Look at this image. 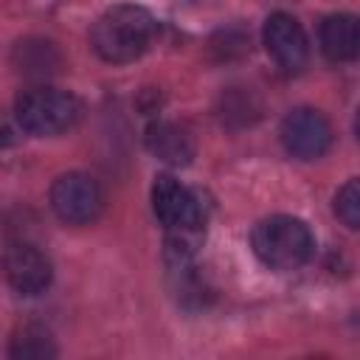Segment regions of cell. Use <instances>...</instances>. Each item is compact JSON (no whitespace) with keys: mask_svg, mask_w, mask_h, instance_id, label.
<instances>
[{"mask_svg":"<svg viewBox=\"0 0 360 360\" xmlns=\"http://www.w3.org/2000/svg\"><path fill=\"white\" fill-rule=\"evenodd\" d=\"M152 208L160 225L169 231L172 253L188 256L205 228V208L197 191H191L172 174H158L152 186Z\"/></svg>","mask_w":360,"mask_h":360,"instance_id":"1","label":"cell"},{"mask_svg":"<svg viewBox=\"0 0 360 360\" xmlns=\"http://www.w3.org/2000/svg\"><path fill=\"white\" fill-rule=\"evenodd\" d=\"M155 37V17L132 3L107 8L93 25V48L104 62H135Z\"/></svg>","mask_w":360,"mask_h":360,"instance_id":"2","label":"cell"},{"mask_svg":"<svg viewBox=\"0 0 360 360\" xmlns=\"http://www.w3.org/2000/svg\"><path fill=\"white\" fill-rule=\"evenodd\" d=\"M253 250L267 267L298 270L312 259L315 239L304 219L290 214H276L253 228Z\"/></svg>","mask_w":360,"mask_h":360,"instance_id":"3","label":"cell"},{"mask_svg":"<svg viewBox=\"0 0 360 360\" xmlns=\"http://www.w3.org/2000/svg\"><path fill=\"white\" fill-rule=\"evenodd\" d=\"M14 115L17 124L31 135H59L76 127L82 118V101L70 90L39 84L17 96Z\"/></svg>","mask_w":360,"mask_h":360,"instance_id":"4","label":"cell"},{"mask_svg":"<svg viewBox=\"0 0 360 360\" xmlns=\"http://www.w3.org/2000/svg\"><path fill=\"white\" fill-rule=\"evenodd\" d=\"M51 208L68 225H90L104 208L101 186L84 172H68L51 186Z\"/></svg>","mask_w":360,"mask_h":360,"instance_id":"5","label":"cell"},{"mask_svg":"<svg viewBox=\"0 0 360 360\" xmlns=\"http://www.w3.org/2000/svg\"><path fill=\"white\" fill-rule=\"evenodd\" d=\"M281 143L298 160H318L332 146V124L321 110L298 107L281 121Z\"/></svg>","mask_w":360,"mask_h":360,"instance_id":"6","label":"cell"},{"mask_svg":"<svg viewBox=\"0 0 360 360\" xmlns=\"http://www.w3.org/2000/svg\"><path fill=\"white\" fill-rule=\"evenodd\" d=\"M264 48L273 56V62L284 70V73H298L307 65L309 56V42L307 34L301 28V22L284 11H276L264 20Z\"/></svg>","mask_w":360,"mask_h":360,"instance_id":"7","label":"cell"},{"mask_svg":"<svg viewBox=\"0 0 360 360\" xmlns=\"http://www.w3.org/2000/svg\"><path fill=\"white\" fill-rule=\"evenodd\" d=\"M3 273L8 284L22 295H37L51 284V259L28 242H17L3 253Z\"/></svg>","mask_w":360,"mask_h":360,"instance_id":"8","label":"cell"},{"mask_svg":"<svg viewBox=\"0 0 360 360\" xmlns=\"http://www.w3.org/2000/svg\"><path fill=\"white\" fill-rule=\"evenodd\" d=\"M146 146L152 155H158L163 163L186 166L194 158V138L186 127L174 121H158L146 129Z\"/></svg>","mask_w":360,"mask_h":360,"instance_id":"9","label":"cell"},{"mask_svg":"<svg viewBox=\"0 0 360 360\" xmlns=\"http://www.w3.org/2000/svg\"><path fill=\"white\" fill-rule=\"evenodd\" d=\"M321 51L329 62H352L360 51V28L354 14H332L321 22Z\"/></svg>","mask_w":360,"mask_h":360,"instance_id":"10","label":"cell"},{"mask_svg":"<svg viewBox=\"0 0 360 360\" xmlns=\"http://www.w3.org/2000/svg\"><path fill=\"white\" fill-rule=\"evenodd\" d=\"M14 62L28 76H45V73H51L56 68L59 59H56V51H53L51 42H45V39H25V42L17 45Z\"/></svg>","mask_w":360,"mask_h":360,"instance_id":"11","label":"cell"},{"mask_svg":"<svg viewBox=\"0 0 360 360\" xmlns=\"http://www.w3.org/2000/svg\"><path fill=\"white\" fill-rule=\"evenodd\" d=\"M8 352H11V357H53L56 346H53V338H51V332L45 326L25 323L11 338V349Z\"/></svg>","mask_w":360,"mask_h":360,"instance_id":"12","label":"cell"},{"mask_svg":"<svg viewBox=\"0 0 360 360\" xmlns=\"http://www.w3.org/2000/svg\"><path fill=\"white\" fill-rule=\"evenodd\" d=\"M335 214L343 219L346 228L360 225V186H357V180H346V186L335 194Z\"/></svg>","mask_w":360,"mask_h":360,"instance_id":"13","label":"cell"}]
</instances>
